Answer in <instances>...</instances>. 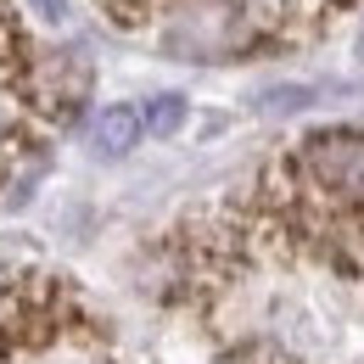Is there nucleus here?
<instances>
[{
	"label": "nucleus",
	"instance_id": "nucleus-3",
	"mask_svg": "<svg viewBox=\"0 0 364 364\" xmlns=\"http://www.w3.org/2000/svg\"><path fill=\"white\" fill-rule=\"evenodd\" d=\"M140 112L135 107H107V112H95V124H90V146H95V157H124L129 146L140 140Z\"/></svg>",
	"mask_w": 364,
	"mask_h": 364
},
{
	"label": "nucleus",
	"instance_id": "nucleus-5",
	"mask_svg": "<svg viewBox=\"0 0 364 364\" xmlns=\"http://www.w3.org/2000/svg\"><path fill=\"white\" fill-rule=\"evenodd\" d=\"M151 135H174L185 124V95H157V101H146V118H140Z\"/></svg>",
	"mask_w": 364,
	"mask_h": 364
},
{
	"label": "nucleus",
	"instance_id": "nucleus-6",
	"mask_svg": "<svg viewBox=\"0 0 364 364\" xmlns=\"http://www.w3.org/2000/svg\"><path fill=\"white\" fill-rule=\"evenodd\" d=\"M34 11H40L46 23H68V0H34Z\"/></svg>",
	"mask_w": 364,
	"mask_h": 364
},
{
	"label": "nucleus",
	"instance_id": "nucleus-2",
	"mask_svg": "<svg viewBox=\"0 0 364 364\" xmlns=\"http://www.w3.org/2000/svg\"><path fill=\"white\" fill-rule=\"evenodd\" d=\"M309 180L336 202H364V135L353 129H319L303 146Z\"/></svg>",
	"mask_w": 364,
	"mask_h": 364
},
{
	"label": "nucleus",
	"instance_id": "nucleus-4",
	"mask_svg": "<svg viewBox=\"0 0 364 364\" xmlns=\"http://www.w3.org/2000/svg\"><path fill=\"white\" fill-rule=\"evenodd\" d=\"M314 85H269V90L252 95V107L264 112V118H286V112H303V107H314Z\"/></svg>",
	"mask_w": 364,
	"mask_h": 364
},
{
	"label": "nucleus",
	"instance_id": "nucleus-1",
	"mask_svg": "<svg viewBox=\"0 0 364 364\" xmlns=\"http://www.w3.org/2000/svg\"><path fill=\"white\" fill-rule=\"evenodd\" d=\"M247 40H252V23L230 0H174L163 17V46L185 62H225L247 50Z\"/></svg>",
	"mask_w": 364,
	"mask_h": 364
},
{
	"label": "nucleus",
	"instance_id": "nucleus-7",
	"mask_svg": "<svg viewBox=\"0 0 364 364\" xmlns=\"http://www.w3.org/2000/svg\"><path fill=\"white\" fill-rule=\"evenodd\" d=\"M359 62H364V28H359Z\"/></svg>",
	"mask_w": 364,
	"mask_h": 364
}]
</instances>
